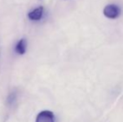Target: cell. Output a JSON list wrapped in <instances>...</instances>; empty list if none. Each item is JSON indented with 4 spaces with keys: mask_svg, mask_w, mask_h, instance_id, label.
Wrapping results in <instances>:
<instances>
[{
    "mask_svg": "<svg viewBox=\"0 0 123 122\" xmlns=\"http://www.w3.org/2000/svg\"><path fill=\"white\" fill-rule=\"evenodd\" d=\"M35 122H55V115L50 110H43L36 116Z\"/></svg>",
    "mask_w": 123,
    "mask_h": 122,
    "instance_id": "cell-2",
    "label": "cell"
},
{
    "mask_svg": "<svg viewBox=\"0 0 123 122\" xmlns=\"http://www.w3.org/2000/svg\"><path fill=\"white\" fill-rule=\"evenodd\" d=\"M44 8L42 6L34 8L28 13V18L32 21H39L42 18L43 15H44Z\"/></svg>",
    "mask_w": 123,
    "mask_h": 122,
    "instance_id": "cell-3",
    "label": "cell"
},
{
    "mask_svg": "<svg viewBox=\"0 0 123 122\" xmlns=\"http://www.w3.org/2000/svg\"><path fill=\"white\" fill-rule=\"evenodd\" d=\"M103 14L109 19H116L121 14V8L118 5L111 3L107 4L103 9Z\"/></svg>",
    "mask_w": 123,
    "mask_h": 122,
    "instance_id": "cell-1",
    "label": "cell"
},
{
    "mask_svg": "<svg viewBox=\"0 0 123 122\" xmlns=\"http://www.w3.org/2000/svg\"><path fill=\"white\" fill-rule=\"evenodd\" d=\"M27 50V40L25 39H21L18 40L15 46V52L19 55H23Z\"/></svg>",
    "mask_w": 123,
    "mask_h": 122,
    "instance_id": "cell-4",
    "label": "cell"
},
{
    "mask_svg": "<svg viewBox=\"0 0 123 122\" xmlns=\"http://www.w3.org/2000/svg\"><path fill=\"white\" fill-rule=\"evenodd\" d=\"M17 100V92L13 91L9 93V94L7 97V105L9 106H12L13 105L15 104Z\"/></svg>",
    "mask_w": 123,
    "mask_h": 122,
    "instance_id": "cell-5",
    "label": "cell"
}]
</instances>
